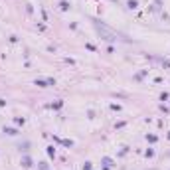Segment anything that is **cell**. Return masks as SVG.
<instances>
[{
	"mask_svg": "<svg viewBox=\"0 0 170 170\" xmlns=\"http://www.w3.org/2000/svg\"><path fill=\"white\" fill-rule=\"evenodd\" d=\"M83 170H91V164L87 162V164H85V166H83Z\"/></svg>",
	"mask_w": 170,
	"mask_h": 170,
	"instance_id": "cell-2",
	"label": "cell"
},
{
	"mask_svg": "<svg viewBox=\"0 0 170 170\" xmlns=\"http://www.w3.org/2000/svg\"><path fill=\"white\" fill-rule=\"evenodd\" d=\"M95 28H97V32L101 34V38H103V40H109V42H113V40H117V38H121L119 34H115L113 30H109L107 26H103V24H99L97 20H95Z\"/></svg>",
	"mask_w": 170,
	"mask_h": 170,
	"instance_id": "cell-1",
	"label": "cell"
}]
</instances>
